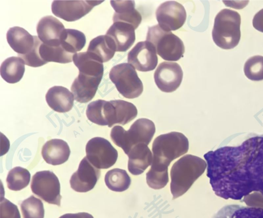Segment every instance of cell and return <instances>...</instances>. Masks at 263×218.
Segmentation results:
<instances>
[{"instance_id": "6da1fadb", "label": "cell", "mask_w": 263, "mask_h": 218, "mask_svg": "<svg viewBox=\"0 0 263 218\" xmlns=\"http://www.w3.org/2000/svg\"><path fill=\"white\" fill-rule=\"evenodd\" d=\"M204 157L206 175L218 196L240 200L253 191L263 194V135L209 151Z\"/></svg>"}, {"instance_id": "7a4b0ae2", "label": "cell", "mask_w": 263, "mask_h": 218, "mask_svg": "<svg viewBox=\"0 0 263 218\" xmlns=\"http://www.w3.org/2000/svg\"><path fill=\"white\" fill-rule=\"evenodd\" d=\"M187 138L182 133L171 132L160 135L153 142V160L146 174L148 186L154 189L164 187L168 182V167L174 160L186 153Z\"/></svg>"}, {"instance_id": "3957f363", "label": "cell", "mask_w": 263, "mask_h": 218, "mask_svg": "<svg viewBox=\"0 0 263 218\" xmlns=\"http://www.w3.org/2000/svg\"><path fill=\"white\" fill-rule=\"evenodd\" d=\"M137 114V108L133 104L121 100H98L89 103L86 109V116L90 122L108 127L116 124L125 125Z\"/></svg>"}, {"instance_id": "277c9868", "label": "cell", "mask_w": 263, "mask_h": 218, "mask_svg": "<svg viewBox=\"0 0 263 218\" xmlns=\"http://www.w3.org/2000/svg\"><path fill=\"white\" fill-rule=\"evenodd\" d=\"M206 165L203 159L191 154L182 156L173 165L170 172L173 200L182 195L190 188L204 172Z\"/></svg>"}, {"instance_id": "5b68a950", "label": "cell", "mask_w": 263, "mask_h": 218, "mask_svg": "<svg viewBox=\"0 0 263 218\" xmlns=\"http://www.w3.org/2000/svg\"><path fill=\"white\" fill-rule=\"evenodd\" d=\"M241 17L239 13L223 9L216 15L212 35L215 44L219 47L229 50L238 44L240 36Z\"/></svg>"}, {"instance_id": "8992f818", "label": "cell", "mask_w": 263, "mask_h": 218, "mask_svg": "<svg viewBox=\"0 0 263 218\" xmlns=\"http://www.w3.org/2000/svg\"><path fill=\"white\" fill-rule=\"evenodd\" d=\"M155 131L154 123L149 119L142 118L136 120L127 131L120 126H114L110 136L112 142L127 154L136 144L144 143L148 145Z\"/></svg>"}, {"instance_id": "52a82bcc", "label": "cell", "mask_w": 263, "mask_h": 218, "mask_svg": "<svg viewBox=\"0 0 263 218\" xmlns=\"http://www.w3.org/2000/svg\"><path fill=\"white\" fill-rule=\"evenodd\" d=\"M146 41L154 46L156 53L165 61H178L184 53L182 40L171 31L162 29L158 24L148 27Z\"/></svg>"}, {"instance_id": "ba28073f", "label": "cell", "mask_w": 263, "mask_h": 218, "mask_svg": "<svg viewBox=\"0 0 263 218\" xmlns=\"http://www.w3.org/2000/svg\"><path fill=\"white\" fill-rule=\"evenodd\" d=\"M109 76L119 92L125 98L138 97L143 92L142 82L135 68L129 63L115 65L111 69Z\"/></svg>"}, {"instance_id": "9c48e42d", "label": "cell", "mask_w": 263, "mask_h": 218, "mask_svg": "<svg viewBox=\"0 0 263 218\" xmlns=\"http://www.w3.org/2000/svg\"><path fill=\"white\" fill-rule=\"evenodd\" d=\"M32 192L51 204L61 205L60 184L56 175L49 170L36 172L31 183Z\"/></svg>"}, {"instance_id": "30bf717a", "label": "cell", "mask_w": 263, "mask_h": 218, "mask_svg": "<svg viewBox=\"0 0 263 218\" xmlns=\"http://www.w3.org/2000/svg\"><path fill=\"white\" fill-rule=\"evenodd\" d=\"M86 157L98 169H107L113 166L118 158V152L107 140L95 137L86 145Z\"/></svg>"}, {"instance_id": "8fae6325", "label": "cell", "mask_w": 263, "mask_h": 218, "mask_svg": "<svg viewBox=\"0 0 263 218\" xmlns=\"http://www.w3.org/2000/svg\"><path fill=\"white\" fill-rule=\"evenodd\" d=\"M156 16L159 26L166 31L179 29L184 24L186 13L184 7L176 1H166L157 9Z\"/></svg>"}, {"instance_id": "7c38bea8", "label": "cell", "mask_w": 263, "mask_h": 218, "mask_svg": "<svg viewBox=\"0 0 263 218\" xmlns=\"http://www.w3.org/2000/svg\"><path fill=\"white\" fill-rule=\"evenodd\" d=\"M102 1H54L51 10L57 17L67 22L78 20L89 13Z\"/></svg>"}, {"instance_id": "4fadbf2b", "label": "cell", "mask_w": 263, "mask_h": 218, "mask_svg": "<svg viewBox=\"0 0 263 218\" xmlns=\"http://www.w3.org/2000/svg\"><path fill=\"white\" fill-rule=\"evenodd\" d=\"M154 77L157 86L161 91L172 92L180 86L183 78V71L177 63L163 62L158 65Z\"/></svg>"}, {"instance_id": "5bb4252c", "label": "cell", "mask_w": 263, "mask_h": 218, "mask_svg": "<svg viewBox=\"0 0 263 218\" xmlns=\"http://www.w3.org/2000/svg\"><path fill=\"white\" fill-rule=\"evenodd\" d=\"M127 61L139 71H152L158 63L156 49L147 41L140 42L128 52Z\"/></svg>"}, {"instance_id": "9a60e30c", "label": "cell", "mask_w": 263, "mask_h": 218, "mask_svg": "<svg viewBox=\"0 0 263 218\" xmlns=\"http://www.w3.org/2000/svg\"><path fill=\"white\" fill-rule=\"evenodd\" d=\"M100 174V170L93 166L85 156L81 161L77 171L71 176V188L79 192H88L94 188Z\"/></svg>"}, {"instance_id": "2e32d148", "label": "cell", "mask_w": 263, "mask_h": 218, "mask_svg": "<svg viewBox=\"0 0 263 218\" xmlns=\"http://www.w3.org/2000/svg\"><path fill=\"white\" fill-rule=\"evenodd\" d=\"M65 29L63 24L52 15L42 18L36 27L38 37L40 41L51 46L60 45V38Z\"/></svg>"}, {"instance_id": "e0dca14e", "label": "cell", "mask_w": 263, "mask_h": 218, "mask_svg": "<svg viewBox=\"0 0 263 218\" xmlns=\"http://www.w3.org/2000/svg\"><path fill=\"white\" fill-rule=\"evenodd\" d=\"M102 77L79 73L71 86L74 99L81 103L91 101L95 96Z\"/></svg>"}, {"instance_id": "ac0fdd59", "label": "cell", "mask_w": 263, "mask_h": 218, "mask_svg": "<svg viewBox=\"0 0 263 218\" xmlns=\"http://www.w3.org/2000/svg\"><path fill=\"white\" fill-rule=\"evenodd\" d=\"M135 30L134 27L129 24L115 22L108 29L106 35L114 42L116 51L125 52L132 47L135 41Z\"/></svg>"}, {"instance_id": "d6986e66", "label": "cell", "mask_w": 263, "mask_h": 218, "mask_svg": "<svg viewBox=\"0 0 263 218\" xmlns=\"http://www.w3.org/2000/svg\"><path fill=\"white\" fill-rule=\"evenodd\" d=\"M128 170L133 175H139L152 165L153 156L147 145L139 143L135 145L127 154Z\"/></svg>"}, {"instance_id": "ffe728a7", "label": "cell", "mask_w": 263, "mask_h": 218, "mask_svg": "<svg viewBox=\"0 0 263 218\" xmlns=\"http://www.w3.org/2000/svg\"><path fill=\"white\" fill-rule=\"evenodd\" d=\"M41 153L47 163L59 165L68 160L70 150L68 144L64 140L51 139L43 145Z\"/></svg>"}, {"instance_id": "44dd1931", "label": "cell", "mask_w": 263, "mask_h": 218, "mask_svg": "<svg viewBox=\"0 0 263 218\" xmlns=\"http://www.w3.org/2000/svg\"><path fill=\"white\" fill-rule=\"evenodd\" d=\"M110 4L115 12L113 15L115 22H123L132 25L136 29L142 21L140 13L135 8L133 1H111Z\"/></svg>"}, {"instance_id": "7402d4cb", "label": "cell", "mask_w": 263, "mask_h": 218, "mask_svg": "<svg viewBox=\"0 0 263 218\" xmlns=\"http://www.w3.org/2000/svg\"><path fill=\"white\" fill-rule=\"evenodd\" d=\"M46 100L48 106L54 111L60 113L69 111L73 106V94L63 86H53L46 94Z\"/></svg>"}, {"instance_id": "603a6c76", "label": "cell", "mask_w": 263, "mask_h": 218, "mask_svg": "<svg viewBox=\"0 0 263 218\" xmlns=\"http://www.w3.org/2000/svg\"><path fill=\"white\" fill-rule=\"evenodd\" d=\"M7 40L11 48L18 55L28 54L34 46V36L20 27L10 28L7 33Z\"/></svg>"}, {"instance_id": "cb8c5ba5", "label": "cell", "mask_w": 263, "mask_h": 218, "mask_svg": "<svg viewBox=\"0 0 263 218\" xmlns=\"http://www.w3.org/2000/svg\"><path fill=\"white\" fill-rule=\"evenodd\" d=\"M73 61L79 73L102 78L103 63L93 53L88 51L77 53L73 56Z\"/></svg>"}, {"instance_id": "d4e9b609", "label": "cell", "mask_w": 263, "mask_h": 218, "mask_svg": "<svg viewBox=\"0 0 263 218\" xmlns=\"http://www.w3.org/2000/svg\"><path fill=\"white\" fill-rule=\"evenodd\" d=\"M96 55L102 63L111 60L116 51L115 44L106 35H99L89 43L87 51Z\"/></svg>"}, {"instance_id": "484cf974", "label": "cell", "mask_w": 263, "mask_h": 218, "mask_svg": "<svg viewBox=\"0 0 263 218\" xmlns=\"http://www.w3.org/2000/svg\"><path fill=\"white\" fill-rule=\"evenodd\" d=\"M25 69V63L21 58L10 57L6 59L1 65V75L6 82L14 84L22 79Z\"/></svg>"}, {"instance_id": "4316f807", "label": "cell", "mask_w": 263, "mask_h": 218, "mask_svg": "<svg viewBox=\"0 0 263 218\" xmlns=\"http://www.w3.org/2000/svg\"><path fill=\"white\" fill-rule=\"evenodd\" d=\"M214 218H263V209L229 205L222 207Z\"/></svg>"}, {"instance_id": "83f0119b", "label": "cell", "mask_w": 263, "mask_h": 218, "mask_svg": "<svg viewBox=\"0 0 263 218\" xmlns=\"http://www.w3.org/2000/svg\"><path fill=\"white\" fill-rule=\"evenodd\" d=\"M85 43L84 34L76 29H65L60 38V45L66 51L72 54L82 50Z\"/></svg>"}, {"instance_id": "f1b7e54d", "label": "cell", "mask_w": 263, "mask_h": 218, "mask_svg": "<svg viewBox=\"0 0 263 218\" xmlns=\"http://www.w3.org/2000/svg\"><path fill=\"white\" fill-rule=\"evenodd\" d=\"M39 54L46 63L53 62L62 64L71 62L74 55L66 51L61 45L51 46L42 42L39 47Z\"/></svg>"}, {"instance_id": "f546056e", "label": "cell", "mask_w": 263, "mask_h": 218, "mask_svg": "<svg viewBox=\"0 0 263 218\" xmlns=\"http://www.w3.org/2000/svg\"><path fill=\"white\" fill-rule=\"evenodd\" d=\"M107 187L116 192L127 190L131 183V179L127 172L123 169L115 168L109 170L104 179Z\"/></svg>"}, {"instance_id": "4dcf8cb0", "label": "cell", "mask_w": 263, "mask_h": 218, "mask_svg": "<svg viewBox=\"0 0 263 218\" xmlns=\"http://www.w3.org/2000/svg\"><path fill=\"white\" fill-rule=\"evenodd\" d=\"M30 180L29 171L21 167H15L11 169L7 176L8 188L11 190L19 191L26 187Z\"/></svg>"}, {"instance_id": "1f68e13d", "label": "cell", "mask_w": 263, "mask_h": 218, "mask_svg": "<svg viewBox=\"0 0 263 218\" xmlns=\"http://www.w3.org/2000/svg\"><path fill=\"white\" fill-rule=\"evenodd\" d=\"M23 218H44V208L43 202L39 199L31 195L21 204Z\"/></svg>"}, {"instance_id": "d6a6232c", "label": "cell", "mask_w": 263, "mask_h": 218, "mask_svg": "<svg viewBox=\"0 0 263 218\" xmlns=\"http://www.w3.org/2000/svg\"><path fill=\"white\" fill-rule=\"evenodd\" d=\"M243 70L249 80H263V56L255 55L250 57L245 64Z\"/></svg>"}, {"instance_id": "836d02e7", "label": "cell", "mask_w": 263, "mask_h": 218, "mask_svg": "<svg viewBox=\"0 0 263 218\" xmlns=\"http://www.w3.org/2000/svg\"><path fill=\"white\" fill-rule=\"evenodd\" d=\"M34 36V46L33 49L26 55H18L25 63V64L32 67H38L44 65L46 63L40 57L39 54V47L42 43L37 36Z\"/></svg>"}, {"instance_id": "e575fe53", "label": "cell", "mask_w": 263, "mask_h": 218, "mask_svg": "<svg viewBox=\"0 0 263 218\" xmlns=\"http://www.w3.org/2000/svg\"><path fill=\"white\" fill-rule=\"evenodd\" d=\"M1 218H21L17 207L5 198L1 199Z\"/></svg>"}, {"instance_id": "d590c367", "label": "cell", "mask_w": 263, "mask_h": 218, "mask_svg": "<svg viewBox=\"0 0 263 218\" xmlns=\"http://www.w3.org/2000/svg\"><path fill=\"white\" fill-rule=\"evenodd\" d=\"M243 201L251 207L263 209V194L257 191L244 196Z\"/></svg>"}, {"instance_id": "8d00e7d4", "label": "cell", "mask_w": 263, "mask_h": 218, "mask_svg": "<svg viewBox=\"0 0 263 218\" xmlns=\"http://www.w3.org/2000/svg\"><path fill=\"white\" fill-rule=\"evenodd\" d=\"M252 24L255 29L263 32V8L255 14Z\"/></svg>"}, {"instance_id": "74e56055", "label": "cell", "mask_w": 263, "mask_h": 218, "mask_svg": "<svg viewBox=\"0 0 263 218\" xmlns=\"http://www.w3.org/2000/svg\"><path fill=\"white\" fill-rule=\"evenodd\" d=\"M59 218H93L92 215L87 212L77 213H67L61 216Z\"/></svg>"}]
</instances>
